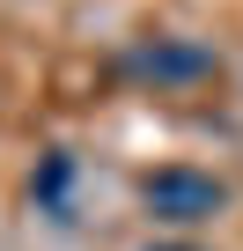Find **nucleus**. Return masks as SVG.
Listing matches in <instances>:
<instances>
[{
	"label": "nucleus",
	"instance_id": "nucleus-3",
	"mask_svg": "<svg viewBox=\"0 0 243 251\" xmlns=\"http://www.w3.org/2000/svg\"><path fill=\"white\" fill-rule=\"evenodd\" d=\"M66 192H74V155H66V148H44L37 170H30V200H37L44 214H66Z\"/></svg>",
	"mask_w": 243,
	"mask_h": 251
},
{
	"label": "nucleus",
	"instance_id": "nucleus-4",
	"mask_svg": "<svg viewBox=\"0 0 243 251\" xmlns=\"http://www.w3.org/2000/svg\"><path fill=\"white\" fill-rule=\"evenodd\" d=\"M140 251H199V244H140Z\"/></svg>",
	"mask_w": 243,
	"mask_h": 251
},
{
	"label": "nucleus",
	"instance_id": "nucleus-1",
	"mask_svg": "<svg viewBox=\"0 0 243 251\" xmlns=\"http://www.w3.org/2000/svg\"><path fill=\"white\" fill-rule=\"evenodd\" d=\"M140 207L155 222H170V229H199V222H214L228 207V185L214 170H199V163H162V170L140 177Z\"/></svg>",
	"mask_w": 243,
	"mask_h": 251
},
{
	"label": "nucleus",
	"instance_id": "nucleus-2",
	"mask_svg": "<svg viewBox=\"0 0 243 251\" xmlns=\"http://www.w3.org/2000/svg\"><path fill=\"white\" fill-rule=\"evenodd\" d=\"M221 59L206 52V45H192V37H140L126 59H118V74L126 81H148V89H192V81H206Z\"/></svg>",
	"mask_w": 243,
	"mask_h": 251
}]
</instances>
